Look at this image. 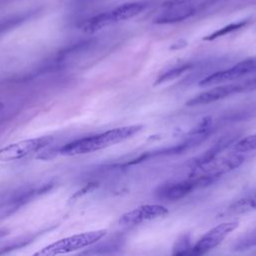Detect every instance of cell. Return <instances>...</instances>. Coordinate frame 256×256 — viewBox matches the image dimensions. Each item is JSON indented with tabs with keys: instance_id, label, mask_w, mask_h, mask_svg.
Listing matches in <instances>:
<instances>
[{
	"instance_id": "obj_15",
	"label": "cell",
	"mask_w": 256,
	"mask_h": 256,
	"mask_svg": "<svg viewBox=\"0 0 256 256\" xmlns=\"http://www.w3.org/2000/svg\"><path fill=\"white\" fill-rule=\"evenodd\" d=\"M31 14H32L31 12L17 14V15H13V16H10V17L0 20V34H3L7 31L13 29L14 27L22 24L23 22H25L27 19L30 18Z\"/></svg>"
},
{
	"instance_id": "obj_19",
	"label": "cell",
	"mask_w": 256,
	"mask_h": 256,
	"mask_svg": "<svg viewBox=\"0 0 256 256\" xmlns=\"http://www.w3.org/2000/svg\"><path fill=\"white\" fill-rule=\"evenodd\" d=\"M1 108H2V104L0 103V110H1Z\"/></svg>"
},
{
	"instance_id": "obj_3",
	"label": "cell",
	"mask_w": 256,
	"mask_h": 256,
	"mask_svg": "<svg viewBox=\"0 0 256 256\" xmlns=\"http://www.w3.org/2000/svg\"><path fill=\"white\" fill-rule=\"evenodd\" d=\"M256 90V75L250 78L238 82H232L230 84H223L207 91H204L195 97L189 99L186 102L187 106H198L206 105L209 103L216 102L218 100L225 99L234 94L246 93Z\"/></svg>"
},
{
	"instance_id": "obj_16",
	"label": "cell",
	"mask_w": 256,
	"mask_h": 256,
	"mask_svg": "<svg viewBox=\"0 0 256 256\" xmlns=\"http://www.w3.org/2000/svg\"><path fill=\"white\" fill-rule=\"evenodd\" d=\"M254 246H256V228L239 237L232 248L235 251H243Z\"/></svg>"
},
{
	"instance_id": "obj_11",
	"label": "cell",
	"mask_w": 256,
	"mask_h": 256,
	"mask_svg": "<svg viewBox=\"0 0 256 256\" xmlns=\"http://www.w3.org/2000/svg\"><path fill=\"white\" fill-rule=\"evenodd\" d=\"M115 21L112 17L111 11L102 12L97 15H94L85 21H83L80 25V29L85 33H95L103 28H106L112 24H114Z\"/></svg>"
},
{
	"instance_id": "obj_8",
	"label": "cell",
	"mask_w": 256,
	"mask_h": 256,
	"mask_svg": "<svg viewBox=\"0 0 256 256\" xmlns=\"http://www.w3.org/2000/svg\"><path fill=\"white\" fill-rule=\"evenodd\" d=\"M237 221H228L218 224L206 232L197 243L192 246L191 254L202 255L217 247L232 231L238 227Z\"/></svg>"
},
{
	"instance_id": "obj_18",
	"label": "cell",
	"mask_w": 256,
	"mask_h": 256,
	"mask_svg": "<svg viewBox=\"0 0 256 256\" xmlns=\"http://www.w3.org/2000/svg\"><path fill=\"white\" fill-rule=\"evenodd\" d=\"M192 246L190 245V240L188 234L181 235L179 239L176 241L173 247V254L174 255H184V254H191Z\"/></svg>"
},
{
	"instance_id": "obj_6",
	"label": "cell",
	"mask_w": 256,
	"mask_h": 256,
	"mask_svg": "<svg viewBox=\"0 0 256 256\" xmlns=\"http://www.w3.org/2000/svg\"><path fill=\"white\" fill-rule=\"evenodd\" d=\"M54 140L52 136H43L21 140L0 148V161H16L41 151Z\"/></svg>"
},
{
	"instance_id": "obj_13",
	"label": "cell",
	"mask_w": 256,
	"mask_h": 256,
	"mask_svg": "<svg viewBox=\"0 0 256 256\" xmlns=\"http://www.w3.org/2000/svg\"><path fill=\"white\" fill-rule=\"evenodd\" d=\"M256 210V189L246 194L245 196L234 201L228 208L227 214L229 215H239L245 214Z\"/></svg>"
},
{
	"instance_id": "obj_4",
	"label": "cell",
	"mask_w": 256,
	"mask_h": 256,
	"mask_svg": "<svg viewBox=\"0 0 256 256\" xmlns=\"http://www.w3.org/2000/svg\"><path fill=\"white\" fill-rule=\"evenodd\" d=\"M217 179L204 176V175H192L190 174L188 178L175 181L168 182L157 188L155 195L160 199L176 201L184 198L185 196L192 193L194 190L206 187Z\"/></svg>"
},
{
	"instance_id": "obj_10",
	"label": "cell",
	"mask_w": 256,
	"mask_h": 256,
	"mask_svg": "<svg viewBox=\"0 0 256 256\" xmlns=\"http://www.w3.org/2000/svg\"><path fill=\"white\" fill-rule=\"evenodd\" d=\"M190 0H171L164 5L163 11L157 18L155 24H169L183 21L194 14V8L189 4Z\"/></svg>"
},
{
	"instance_id": "obj_7",
	"label": "cell",
	"mask_w": 256,
	"mask_h": 256,
	"mask_svg": "<svg viewBox=\"0 0 256 256\" xmlns=\"http://www.w3.org/2000/svg\"><path fill=\"white\" fill-rule=\"evenodd\" d=\"M254 73H256V56L242 60L231 68L217 71L207 76L199 82V86L207 87L212 85H218L228 81H235Z\"/></svg>"
},
{
	"instance_id": "obj_14",
	"label": "cell",
	"mask_w": 256,
	"mask_h": 256,
	"mask_svg": "<svg viewBox=\"0 0 256 256\" xmlns=\"http://www.w3.org/2000/svg\"><path fill=\"white\" fill-rule=\"evenodd\" d=\"M249 23V20H241V21H238V22H234V23H230L220 29H217L215 30L214 32H212L211 34L205 36L203 38V40L205 41H212V40H215L219 37H222V36H225L227 34H230L234 31H237L243 27H245L247 24Z\"/></svg>"
},
{
	"instance_id": "obj_9",
	"label": "cell",
	"mask_w": 256,
	"mask_h": 256,
	"mask_svg": "<svg viewBox=\"0 0 256 256\" xmlns=\"http://www.w3.org/2000/svg\"><path fill=\"white\" fill-rule=\"evenodd\" d=\"M168 213V209L162 205L146 204L124 213L118 222L123 226H135L146 221L165 217Z\"/></svg>"
},
{
	"instance_id": "obj_1",
	"label": "cell",
	"mask_w": 256,
	"mask_h": 256,
	"mask_svg": "<svg viewBox=\"0 0 256 256\" xmlns=\"http://www.w3.org/2000/svg\"><path fill=\"white\" fill-rule=\"evenodd\" d=\"M143 127L144 126L141 124L123 126L92 136L79 138L61 146L57 150V153L63 156H76L102 150L133 137L140 132Z\"/></svg>"
},
{
	"instance_id": "obj_5",
	"label": "cell",
	"mask_w": 256,
	"mask_h": 256,
	"mask_svg": "<svg viewBox=\"0 0 256 256\" xmlns=\"http://www.w3.org/2000/svg\"><path fill=\"white\" fill-rule=\"evenodd\" d=\"M245 158L239 154H231L226 156H215L207 161L201 162L196 165H192V175H204L218 179L222 174L230 172L239 167Z\"/></svg>"
},
{
	"instance_id": "obj_2",
	"label": "cell",
	"mask_w": 256,
	"mask_h": 256,
	"mask_svg": "<svg viewBox=\"0 0 256 256\" xmlns=\"http://www.w3.org/2000/svg\"><path fill=\"white\" fill-rule=\"evenodd\" d=\"M107 233L106 229H100L95 231L84 232L80 234H75L63 239H60L41 250L34 253V255H59V254H66L81 248H85L91 246L92 244L101 240Z\"/></svg>"
},
{
	"instance_id": "obj_17",
	"label": "cell",
	"mask_w": 256,
	"mask_h": 256,
	"mask_svg": "<svg viewBox=\"0 0 256 256\" xmlns=\"http://www.w3.org/2000/svg\"><path fill=\"white\" fill-rule=\"evenodd\" d=\"M234 150L240 153L256 150V132L237 141L234 145Z\"/></svg>"
},
{
	"instance_id": "obj_12",
	"label": "cell",
	"mask_w": 256,
	"mask_h": 256,
	"mask_svg": "<svg viewBox=\"0 0 256 256\" xmlns=\"http://www.w3.org/2000/svg\"><path fill=\"white\" fill-rule=\"evenodd\" d=\"M146 8L145 2H129L122 4L113 10H111V14L115 23L133 18L140 14Z\"/></svg>"
}]
</instances>
